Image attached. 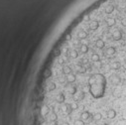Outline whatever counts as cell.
<instances>
[{
    "label": "cell",
    "instance_id": "6da1fadb",
    "mask_svg": "<svg viewBox=\"0 0 126 125\" xmlns=\"http://www.w3.org/2000/svg\"><path fill=\"white\" fill-rule=\"evenodd\" d=\"M105 84H106V80L100 74L93 75L88 78L89 92L94 98H100L103 96Z\"/></svg>",
    "mask_w": 126,
    "mask_h": 125
},
{
    "label": "cell",
    "instance_id": "7a4b0ae2",
    "mask_svg": "<svg viewBox=\"0 0 126 125\" xmlns=\"http://www.w3.org/2000/svg\"><path fill=\"white\" fill-rule=\"evenodd\" d=\"M81 119L83 121H91V119H93V117L91 116V114L88 112V111H83V112L81 114Z\"/></svg>",
    "mask_w": 126,
    "mask_h": 125
},
{
    "label": "cell",
    "instance_id": "3957f363",
    "mask_svg": "<svg viewBox=\"0 0 126 125\" xmlns=\"http://www.w3.org/2000/svg\"><path fill=\"white\" fill-rule=\"evenodd\" d=\"M121 38H122V33L120 30H115L113 33H112V39H113L114 41L121 40Z\"/></svg>",
    "mask_w": 126,
    "mask_h": 125
},
{
    "label": "cell",
    "instance_id": "277c9868",
    "mask_svg": "<svg viewBox=\"0 0 126 125\" xmlns=\"http://www.w3.org/2000/svg\"><path fill=\"white\" fill-rule=\"evenodd\" d=\"M76 80H77L76 75L72 74V73H71V74H69V75L66 76V81H67L68 83H74L76 82Z\"/></svg>",
    "mask_w": 126,
    "mask_h": 125
},
{
    "label": "cell",
    "instance_id": "5b68a950",
    "mask_svg": "<svg viewBox=\"0 0 126 125\" xmlns=\"http://www.w3.org/2000/svg\"><path fill=\"white\" fill-rule=\"evenodd\" d=\"M88 38V33L84 30H81L77 32V39L78 40H85Z\"/></svg>",
    "mask_w": 126,
    "mask_h": 125
},
{
    "label": "cell",
    "instance_id": "8992f818",
    "mask_svg": "<svg viewBox=\"0 0 126 125\" xmlns=\"http://www.w3.org/2000/svg\"><path fill=\"white\" fill-rule=\"evenodd\" d=\"M40 112H41V115L42 116H46L48 115L49 112H50V108L48 105H43V106L41 107V109H40Z\"/></svg>",
    "mask_w": 126,
    "mask_h": 125
},
{
    "label": "cell",
    "instance_id": "52a82bcc",
    "mask_svg": "<svg viewBox=\"0 0 126 125\" xmlns=\"http://www.w3.org/2000/svg\"><path fill=\"white\" fill-rule=\"evenodd\" d=\"M98 27H99V23H98V21H96V20L91 21V22L89 23V29H90L91 31H95V30H97Z\"/></svg>",
    "mask_w": 126,
    "mask_h": 125
},
{
    "label": "cell",
    "instance_id": "ba28073f",
    "mask_svg": "<svg viewBox=\"0 0 126 125\" xmlns=\"http://www.w3.org/2000/svg\"><path fill=\"white\" fill-rule=\"evenodd\" d=\"M95 47L97 49H103L105 47V42L102 40V39H97L95 42Z\"/></svg>",
    "mask_w": 126,
    "mask_h": 125
},
{
    "label": "cell",
    "instance_id": "9c48e42d",
    "mask_svg": "<svg viewBox=\"0 0 126 125\" xmlns=\"http://www.w3.org/2000/svg\"><path fill=\"white\" fill-rule=\"evenodd\" d=\"M111 82H112V84L113 85H118L119 83L121 82V78L119 77L118 76H111Z\"/></svg>",
    "mask_w": 126,
    "mask_h": 125
},
{
    "label": "cell",
    "instance_id": "30bf717a",
    "mask_svg": "<svg viewBox=\"0 0 126 125\" xmlns=\"http://www.w3.org/2000/svg\"><path fill=\"white\" fill-rule=\"evenodd\" d=\"M65 100H66V97H65L64 93L61 92V93H58V94L56 95V101H57L58 103H64Z\"/></svg>",
    "mask_w": 126,
    "mask_h": 125
},
{
    "label": "cell",
    "instance_id": "8fae6325",
    "mask_svg": "<svg viewBox=\"0 0 126 125\" xmlns=\"http://www.w3.org/2000/svg\"><path fill=\"white\" fill-rule=\"evenodd\" d=\"M62 110H63V112L66 113V114H71V112L72 111L70 104H64L62 106Z\"/></svg>",
    "mask_w": 126,
    "mask_h": 125
},
{
    "label": "cell",
    "instance_id": "7c38bea8",
    "mask_svg": "<svg viewBox=\"0 0 126 125\" xmlns=\"http://www.w3.org/2000/svg\"><path fill=\"white\" fill-rule=\"evenodd\" d=\"M106 116L109 119H113V118L116 117V111L114 109H108L106 112Z\"/></svg>",
    "mask_w": 126,
    "mask_h": 125
},
{
    "label": "cell",
    "instance_id": "4fadbf2b",
    "mask_svg": "<svg viewBox=\"0 0 126 125\" xmlns=\"http://www.w3.org/2000/svg\"><path fill=\"white\" fill-rule=\"evenodd\" d=\"M115 23H116V21H115V19H114V18L109 17V18L106 19V26H107V27H109V28L113 27V26L115 25Z\"/></svg>",
    "mask_w": 126,
    "mask_h": 125
},
{
    "label": "cell",
    "instance_id": "5bb4252c",
    "mask_svg": "<svg viewBox=\"0 0 126 125\" xmlns=\"http://www.w3.org/2000/svg\"><path fill=\"white\" fill-rule=\"evenodd\" d=\"M104 54L106 56H113L115 54V48L114 47H108L106 50H105Z\"/></svg>",
    "mask_w": 126,
    "mask_h": 125
},
{
    "label": "cell",
    "instance_id": "9a60e30c",
    "mask_svg": "<svg viewBox=\"0 0 126 125\" xmlns=\"http://www.w3.org/2000/svg\"><path fill=\"white\" fill-rule=\"evenodd\" d=\"M62 71H63V74L65 75V76H67V75H69V74H71V71H72V70H71V68L70 67V65H64L63 67V69H62Z\"/></svg>",
    "mask_w": 126,
    "mask_h": 125
},
{
    "label": "cell",
    "instance_id": "2e32d148",
    "mask_svg": "<svg viewBox=\"0 0 126 125\" xmlns=\"http://www.w3.org/2000/svg\"><path fill=\"white\" fill-rule=\"evenodd\" d=\"M67 91L70 94L75 95L77 93V87H75V85H69V87H67Z\"/></svg>",
    "mask_w": 126,
    "mask_h": 125
},
{
    "label": "cell",
    "instance_id": "e0dca14e",
    "mask_svg": "<svg viewBox=\"0 0 126 125\" xmlns=\"http://www.w3.org/2000/svg\"><path fill=\"white\" fill-rule=\"evenodd\" d=\"M68 54H69V57L71 59H77L78 57V54H77V50H71V51L68 52Z\"/></svg>",
    "mask_w": 126,
    "mask_h": 125
},
{
    "label": "cell",
    "instance_id": "ac0fdd59",
    "mask_svg": "<svg viewBox=\"0 0 126 125\" xmlns=\"http://www.w3.org/2000/svg\"><path fill=\"white\" fill-rule=\"evenodd\" d=\"M88 46L85 45V44H82L81 45V47H79V51H81L82 54H87V53L88 52Z\"/></svg>",
    "mask_w": 126,
    "mask_h": 125
},
{
    "label": "cell",
    "instance_id": "d6986e66",
    "mask_svg": "<svg viewBox=\"0 0 126 125\" xmlns=\"http://www.w3.org/2000/svg\"><path fill=\"white\" fill-rule=\"evenodd\" d=\"M109 65H110L111 70H118L119 68H120V64H119L118 62H111Z\"/></svg>",
    "mask_w": 126,
    "mask_h": 125
},
{
    "label": "cell",
    "instance_id": "ffe728a7",
    "mask_svg": "<svg viewBox=\"0 0 126 125\" xmlns=\"http://www.w3.org/2000/svg\"><path fill=\"white\" fill-rule=\"evenodd\" d=\"M105 13H106V14H111L112 12L114 11V6L113 5H108L106 8H105Z\"/></svg>",
    "mask_w": 126,
    "mask_h": 125
},
{
    "label": "cell",
    "instance_id": "44dd1931",
    "mask_svg": "<svg viewBox=\"0 0 126 125\" xmlns=\"http://www.w3.org/2000/svg\"><path fill=\"white\" fill-rule=\"evenodd\" d=\"M91 61L92 62H97V61H100V58H99V55L98 54H96V53H93V54L91 55Z\"/></svg>",
    "mask_w": 126,
    "mask_h": 125
},
{
    "label": "cell",
    "instance_id": "7402d4cb",
    "mask_svg": "<svg viewBox=\"0 0 126 125\" xmlns=\"http://www.w3.org/2000/svg\"><path fill=\"white\" fill-rule=\"evenodd\" d=\"M57 119H58L57 113H56V112H52V113L50 114V121H51V122H56Z\"/></svg>",
    "mask_w": 126,
    "mask_h": 125
},
{
    "label": "cell",
    "instance_id": "603a6c76",
    "mask_svg": "<svg viewBox=\"0 0 126 125\" xmlns=\"http://www.w3.org/2000/svg\"><path fill=\"white\" fill-rule=\"evenodd\" d=\"M56 89V83L55 82H50L49 84H48V90L49 91H53V90H55Z\"/></svg>",
    "mask_w": 126,
    "mask_h": 125
},
{
    "label": "cell",
    "instance_id": "cb8c5ba5",
    "mask_svg": "<svg viewBox=\"0 0 126 125\" xmlns=\"http://www.w3.org/2000/svg\"><path fill=\"white\" fill-rule=\"evenodd\" d=\"M93 120L94 121H99V120H101V118H102V115H101V113H99V112H97V113H95L93 116Z\"/></svg>",
    "mask_w": 126,
    "mask_h": 125
},
{
    "label": "cell",
    "instance_id": "d4e9b609",
    "mask_svg": "<svg viewBox=\"0 0 126 125\" xmlns=\"http://www.w3.org/2000/svg\"><path fill=\"white\" fill-rule=\"evenodd\" d=\"M70 105H71V110H77V109H78V103H77V102H76V101L71 102Z\"/></svg>",
    "mask_w": 126,
    "mask_h": 125
},
{
    "label": "cell",
    "instance_id": "484cf974",
    "mask_svg": "<svg viewBox=\"0 0 126 125\" xmlns=\"http://www.w3.org/2000/svg\"><path fill=\"white\" fill-rule=\"evenodd\" d=\"M51 76H52V71L51 70H46L45 74H44V76L46 78H49V77H51Z\"/></svg>",
    "mask_w": 126,
    "mask_h": 125
},
{
    "label": "cell",
    "instance_id": "4316f807",
    "mask_svg": "<svg viewBox=\"0 0 126 125\" xmlns=\"http://www.w3.org/2000/svg\"><path fill=\"white\" fill-rule=\"evenodd\" d=\"M93 65H94V67H95L96 69H100V68L102 67V63H101L100 61H97V62H94V63H93Z\"/></svg>",
    "mask_w": 126,
    "mask_h": 125
},
{
    "label": "cell",
    "instance_id": "83f0119b",
    "mask_svg": "<svg viewBox=\"0 0 126 125\" xmlns=\"http://www.w3.org/2000/svg\"><path fill=\"white\" fill-rule=\"evenodd\" d=\"M74 125H85V124H84V121H83V120L77 119V120H76V121L74 122Z\"/></svg>",
    "mask_w": 126,
    "mask_h": 125
},
{
    "label": "cell",
    "instance_id": "f1b7e54d",
    "mask_svg": "<svg viewBox=\"0 0 126 125\" xmlns=\"http://www.w3.org/2000/svg\"><path fill=\"white\" fill-rule=\"evenodd\" d=\"M82 20H83V22H89L90 21V15L89 14L84 15L83 18H82Z\"/></svg>",
    "mask_w": 126,
    "mask_h": 125
},
{
    "label": "cell",
    "instance_id": "f546056e",
    "mask_svg": "<svg viewBox=\"0 0 126 125\" xmlns=\"http://www.w3.org/2000/svg\"><path fill=\"white\" fill-rule=\"evenodd\" d=\"M66 82V77H64V76H59V82H61V83H65Z\"/></svg>",
    "mask_w": 126,
    "mask_h": 125
},
{
    "label": "cell",
    "instance_id": "4dcf8cb0",
    "mask_svg": "<svg viewBox=\"0 0 126 125\" xmlns=\"http://www.w3.org/2000/svg\"><path fill=\"white\" fill-rule=\"evenodd\" d=\"M121 25L123 26V27H126V17H124L121 20Z\"/></svg>",
    "mask_w": 126,
    "mask_h": 125
},
{
    "label": "cell",
    "instance_id": "1f68e13d",
    "mask_svg": "<svg viewBox=\"0 0 126 125\" xmlns=\"http://www.w3.org/2000/svg\"><path fill=\"white\" fill-rule=\"evenodd\" d=\"M71 39V34H68L67 37H66V40H67V41H70Z\"/></svg>",
    "mask_w": 126,
    "mask_h": 125
},
{
    "label": "cell",
    "instance_id": "d6a6232c",
    "mask_svg": "<svg viewBox=\"0 0 126 125\" xmlns=\"http://www.w3.org/2000/svg\"><path fill=\"white\" fill-rule=\"evenodd\" d=\"M122 67H123V70H126V61H124L123 65H122Z\"/></svg>",
    "mask_w": 126,
    "mask_h": 125
},
{
    "label": "cell",
    "instance_id": "836d02e7",
    "mask_svg": "<svg viewBox=\"0 0 126 125\" xmlns=\"http://www.w3.org/2000/svg\"><path fill=\"white\" fill-rule=\"evenodd\" d=\"M62 125H70V124H69V123H68V122H64V123H63V124H62Z\"/></svg>",
    "mask_w": 126,
    "mask_h": 125
},
{
    "label": "cell",
    "instance_id": "e575fe53",
    "mask_svg": "<svg viewBox=\"0 0 126 125\" xmlns=\"http://www.w3.org/2000/svg\"><path fill=\"white\" fill-rule=\"evenodd\" d=\"M123 74H124V75L126 76V70H124V71H123Z\"/></svg>",
    "mask_w": 126,
    "mask_h": 125
},
{
    "label": "cell",
    "instance_id": "d590c367",
    "mask_svg": "<svg viewBox=\"0 0 126 125\" xmlns=\"http://www.w3.org/2000/svg\"><path fill=\"white\" fill-rule=\"evenodd\" d=\"M52 125H57V123H56V122H53V124H52Z\"/></svg>",
    "mask_w": 126,
    "mask_h": 125
},
{
    "label": "cell",
    "instance_id": "8d00e7d4",
    "mask_svg": "<svg viewBox=\"0 0 126 125\" xmlns=\"http://www.w3.org/2000/svg\"><path fill=\"white\" fill-rule=\"evenodd\" d=\"M124 45L126 46V39H125V41H124Z\"/></svg>",
    "mask_w": 126,
    "mask_h": 125
},
{
    "label": "cell",
    "instance_id": "74e56055",
    "mask_svg": "<svg viewBox=\"0 0 126 125\" xmlns=\"http://www.w3.org/2000/svg\"><path fill=\"white\" fill-rule=\"evenodd\" d=\"M102 125H108V124H102Z\"/></svg>",
    "mask_w": 126,
    "mask_h": 125
},
{
    "label": "cell",
    "instance_id": "f35d334b",
    "mask_svg": "<svg viewBox=\"0 0 126 125\" xmlns=\"http://www.w3.org/2000/svg\"><path fill=\"white\" fill-rule=\"evenodd\" d=\"M125 12H126V8H125Z\"/></svg>",
    "mask_w": 126,
    "mask_h": 125
}]
</instances>
